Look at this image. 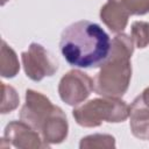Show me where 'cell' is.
<instances>
[{
  "label": "cell",
  "instance_id": "1",
  "mask_svg": "<svg viewBox=\"0 0 149 149\" xmlns=\"http://www.w3.org/2000/svg\"><path fill=\"white\" fill-rule=\"evenodd\" d=\"M108 34L97 23L80 20L68 26L61 36L59 49L65 61L77 68H98L111 51Z\"/></svg>",
  "mask_w": 149,
  "mask_h": 149
},
{
  "label": "cell",
  "instance_id": "2",
  "mask_svg": "<svg viewBox=\"0 0 149 149\" xmlns=\"http://www.w3.org/2000/svg\"><path fill=\"white\" fill-rule=\"evenodd\" d=\"M134 41L127 34H116L111 42V51L94 78V92L102 97L120 98L129 86L132 79L130 57Z\"/></svg>",
  "mask_w": 149,
  "mask_h": 149
},
{
  "label": "cell",
  "instance_id": "3",
  "mask_svg": "<svg viewBox=\"0 0 149 149\" xmlns=\"http://www.w3.org/2000/svg\"><path fill=\"white\" fill-rule=\"evenodd\" d=\"M76 122L81 127H98L102 121L122 122L129 116V106L120 98H95L72 111Z\"/></svg>",
  "mask_w": 149,
  "mask_h": 149
},
{
  "label": "cell",
  "instance_id": "4",
  "mask_svg": "<svg viewBox=\"0 0 149 149\" xmlns=\"http://www.w3.org/2000/svg\"><path fill=\"white\" fill-rule=\"evenodd\" d=\"M21 59L26 76L34 81L52 76L58 69L57 61L38 43H31L28 50L21 54Z\"/></svg>",
  "mask_w": 149,
  "mask_h": 149
},
{
  "label": "cell",
  "instance_id": "5",
  "mask_svg": "<svg viewBox=\"0 0 149 149\" xmlns=\"http://www.w3.org/2000/svg\"><path fill=\"white\" fill-rule=\"evenodd\" d=\"M92 91H94V80L80 70L66 72L58 85L61 99L70 106H78L85 101Z\"/></svg>",
  "mask_w": 149,
  "mask_h": 149
},
{
  "label": "cell",
  "instance_id": "6",
  "mask_svg": "<svg viewBox=\"0 0 149 149\" xmlns=\"http://www.w3.org/2000/svg\"><path fill=\"white\" fill-rule=\"evenodd\" d=\"M54 108L55 105L44 94L34 90H27L24 105L20 111V119L40 132Z\"/></svg>",
  "mask_w": 149,
  "mask_h": 149
},
{
  "label": "cell",
  "instance_id": "7",
  "mask_svg": "<svg viewBox=\"0 0 149 149\" xmlns=\"http://www.w3.org/2000/svg\"><path fill=\"white\" fill-rule=\"evenodd\" d=\"M2 140L7 141L9 146L22 149H38L49 147L43 141L38 132L22 120L10 121L5 128Z\"/></svg>",
  "mask_w": 149,
  "mask_h": 149
},
{
  "label": "cell",
  "instance_id": "8",
  "mask_svg": "<svg viewBox=\"0 0 149 149\" xmlns=\"http://www.w3.org/2000/svg\"><path fill=\"white\" fill-rule=\"evenodd\" d=\"M68 130H69V123L65 113L62 111V108L55 106L51 114L44 121L40 130V134L43 141L48 146H50L63 142L68 136Z\"/></svg>",
  "mask_w": 149,
  "mask_h": 149
},
{
  "label": "cell",
  "instance_id": "9",
  "mask_svg": "<svg viewBox=\"0 0 149 149\" xmlns=\"http://www.w3.org/2000/svg\"><path fill=\"white\" fill-rule=\"evenodd\" d=\"M129 127L135 137L149 140V107L141 95L136 97L129 106Z\"/></svg>",
  "mask_w": 149,
  "mask_h": 149
},
{
  "label": "cell",
  "instance_id": "10",
  "mask_svg": "<svg viewBox=\"0 0 149 149\" xmlns=\"http://www.w3.org/2000/svg\"><path fill=\"white\" fill-rule=\"evenodd\" d=\"M129 14L118 2L108 0L100 9V20L113 33H122L127 27Z\"/></svg>",
  "mask_w": 149,
  "mask_h": 149
},
{
  "label": "cell",
  "instance_id": "11",
  "mask_svg": "<svg viewBox=\"0 0 149 149\" xmlns=\"http://www.w3.org/2000/svg\"><path fill=\"white\" fill-rule=\"evenodd\" d=\"M20 64L15 51L2 41L1 45V58H0V73L3 78H13L17 74Z\"/></svg>",
  "mask_w": 149,
  "mask_h": 149
},
{
  "label": "cell",
  "instance_id": "12",
  "mask_svg": "<svg viewBox=\"0 0 149 149\" xmlns=\"http://www.w3.org/2000/svg\"><path fill=\"white\" fill-rule=\"evenodd\" d=\"M115 139L108 134H93L85 136L80 140V149H94V148H114Z\"/></svg>",
  "mask_w": 149,
  "mask_h": 149
},
{
  "label": "cell",
  "instance_id": "13",
  "mask_svg": "<svg viewBox=\"0 0 149 149\" xmlns=\"http://www.w3.org/2000/svg\"><path fill=\"white\" fill-rule=\"evenodd\" d=\"M1 90H2V98H1L0 112L2 114H6V113L12 112L19 106L20 98L15 88L10 85H6L5 83H1Z\"/></svg>",
  "mask_w": 149,
  "mask_h": 149
},
{
  "label": "cell",
  "instance_id": "14",
  "mask_svg": "<svg viewBox=\"0 0 149 149\" xmlns=\"http://www.w3.org/2000/svg\"><path fill=\"white\" fill-rule=\"evenodd\" d=\"M132 38L134 44L143 49L149 44V23L144 21H135L132 24Z\"/></svg>",
  "mask_w": 149,
  "mask_h": 149
},
{
  "label": "cell",
  "instance_id": "15",
  "mask_svg": "<svg viewBox=\"0 0 149 149\" xmlns=\"http://www.w3.org/2000/svg\"><path fill=\"white\" fill-rule=\"evenodd\" d=\"M123 7L129 15H144L149 12V0H112Z\"/></svg>",
  "mask_w": 149,
  "mask_h": 149
},
{
  "label": "cell",
  "instance_id": "16",
  "mask_svg": "<svg viewBox=\"0 0 149 149\" xmlns=\"http://www.w3.org/2000/svg\"><path fill=\"white\" fill-rule=\"evenodd\" d=\"M141 98H142V100H143V102L149 107V87H147L143 92H142V94H141Z\"/></svg>",
  "mask_w": 149,
  "mask_h": 149
}]
</instances>
